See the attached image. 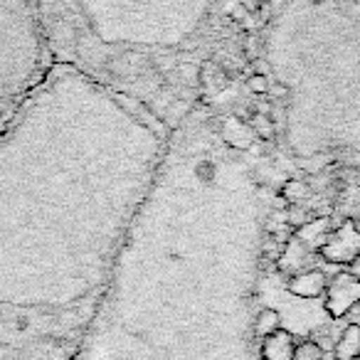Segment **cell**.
<instances>
[{
	"label": "cell",
	"instance_id": "obj_5",
	"mask_svg": "<svg viewBox=\"0 0 360 360\" xmlns=\"http://www.w3.org/2000/svg\"><path fill=\"white\" fill-rule=\"evenodd\" d=\"M276 330H279V314L271 309L262 311L259 319H257V333H259L262 338H269V335H274Z\"/></svg>",
	"mask_w": 360,
	"mask_h": 360
},
{
	"label": "cell",
	"instance_id": "obj_4",
	"mask_svg": "<svg viewBox=\"0 0 360 360\" xmlns=\"http://www.w3.org/2000/svg\"><path fill=\"white\" fill-rule=\"evenodd\" d=\"M321 289H323V274L321 271H309V274L291 281V291L299 296H316Z\"/></svg>",
	"mask_w": 360,
	"mask_h": 360
},
{
	"label": "cell",
	"instance_id": "obj_6",
	"mask_svg": "<svg viewBox=\"0 0 360 360\" xmlns=\"http://www.w3.org/2000/svg\"><path fill=\"white\" fill-rule=\"evenodd\" d=\"M321 355H323V350H321V345L316 340H304V343H299L294 348V358L291 360H321Z\"/></svg>",
	"mask_w": 360,
	"mask_h": 360
},
{
	"label": "cell",
	"instance_id": "obj_2",
	"mask_svg": "<svg viewBox=\"0 0 360 360\" xmlns=\"http://www.w3.org/2000/svg\"><path fill=\"white\" fill-rule=\"evenodd\" d=\"M294 340H291V333L286 330H276L274 335L264 338V345H262V353H264V360H291L294 358Z\"/></svg>",
	"mask_w": 360,
	"mask_h": 360
},
{
	"label": "cell",
	"instance_id": "obj_1",
	"mask_svg": "<svg viewBox=\"0 0 360 360\" xmlns=\"http://www.w3.org/2000/svg\"><path fill=\"white\" fill-rule=\"evenodd\" d=\"M47 45L32 6H0V139L47 79Z\"/></svg>",
	"mask_w": 360,
	"mask_h": 360
},
{
	"label": "cell",
	"instance_id": "obj_7",
	"mask_svg": "<svg viewBox=\"0 0 360 360\" xmlns=\"http://www.w3.org/2000/svg\"><path fill=\"white\" fill-rule=\"evenodd\" d=\"M250 86L252 89H259V91H264V86H266V82H264V77H252V82H250Z\"/></svg>",
	"mask_w": 360,
	"mask_h": 360
},
{
	"label": "cell",
	"instance_id": "obj_3",
	"mask_svg": "<svg viewBox=\"0 0 360 360\" xmlns=\"http://www.w3.org/2000/svg\"><path fill=\"white\" fill-rule=\"evenodd\" d=\"M358 353H360V328L358 326H350L340 335L338 345H335V355H338V360H355Z\"/></svg>",
	"mask_w": 360,
	"mask_h": 360
}]
</instances>
